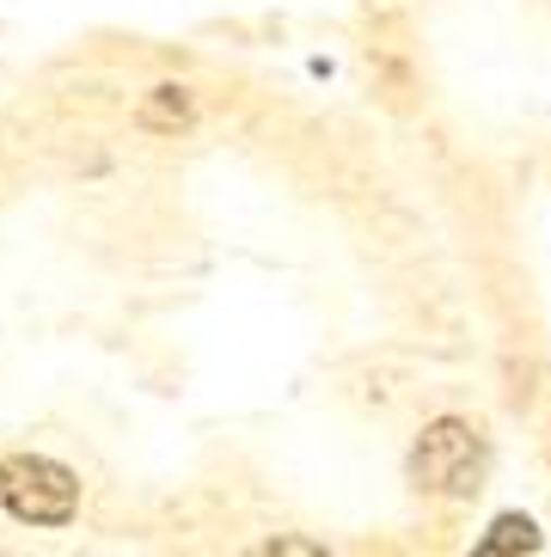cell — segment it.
Instances as JSON below:
<instances>
[{
	"instance_id": "6da1fadb",
	"label": "cell",
	"mask_w": 551,
	"mask_h": 557,
	"mask_svg": "<svg viewBox=\"0 0 551 557\" xmlns=\"http://www.w3.org/2000/svg\"><path fill=\"white\" fill-rule=\"evenodd\" d=\"M0 508L25 527H68L81 508V478L44 454L0 459Z\"/></svg>"
},
{
	"instance_id": "7a4b0ae2",
	"label": "cell",
	"mask_w": 551,
	"mask_h": 557,
	"mask_svg": "<svg viewBox=\"0 0 551 557\" xmlns=\"http://www.w3.org/2000/svg\"><path fill=\"white\" fill-rule=\"evenodd\" d=\"M411 478L436 496H472L485 484V435L460 417L423 429V442L411 447Z\"/></svg>"
},
{
	"instance_id": "3957f363",
	"label": "cell",
	"mask_w": 551,
	"mask_h": 557,
	"mask_svg": "<svg viewBox=\"0 0 551 557\" xmlns=\"http://www.w3.org/2000/svg\"><path fill=\"white\" fill-rule=\"evenodd\" d=\"M191 116H196V104L184 86H154L142 99V111H135V123L154 135H179V129H191Z\"/></svg>"
},
{
	"instance_id": "277c9868",
	"label": "cell",
	"mask_w": 551,
	"mask_h": 557,
	"mask_svg": "<svg viewBox=\"0 0 551 557\" xmlns=\"http://www.w3.org/2000/svg\"><path fill=\"white\" fill-rule=\"evenodd\" d=\"M478 552L485 557H509V552H539V527L527 521V515H497L490 521V533L478 540Z\"/></svg>"
}]
</instances>
